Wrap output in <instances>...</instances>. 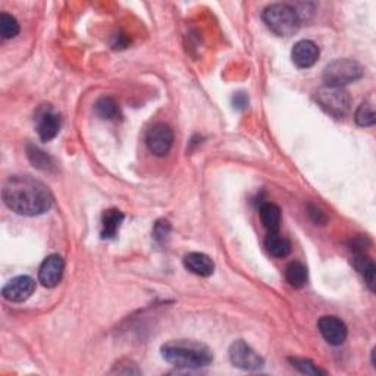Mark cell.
Here are the masks:
<instances>
[{
	"instance_id": "1",
	"label": "cell",
	"mask_w": 376,
	"mask_h": 376,
	"mask_svg": "<svg viewBox=\"0 0 376 376\" xmlns=\"http://www.w3.org/2000/svg\"><path fill=\"white\" fill-rule=\"evenodd\" d=\"M3 203L23 216H40L53 206V196L45 182L28 175L11 177L2 190Z\"/></svg>"
},
{
	"instance_id": "2",
	"label": "cell",
	"mask_w": 376,
	"mask_h": 376,
	"mask_svg": "<svg viewBox=\"0 0 376 376\" xmlns=\"http://www.w3.org/2000/svg\"><path fill=\"white\" fill-rule=\"evenodd\" d=\"M162 358L181 369L206 368L213 362V354L206 344L195 340H171L160 347Z\"/></svg>"
},
{
	"instance_id": "3",
	"label": "cell",
	"mask_w": 376,
	"mask_h": 376,
	"mask_svg": "<svg viewBox=\"0 0 376 376\" xmlns=\"http://www.w3.org/2000/svg\"><path fill=\"white\" fill-rule=\"evenodd\" d=\"M262 18L271 32L279 37H290L296 34L301 24V19L294 11V8L286 3L269 5L263 11Z\"/></svg>"
},
{
	"instance_id": "4",
	"label": "cell",
	"mask_w": 376,
	"mask_h": 376,
	"mask_svg": "<svg viewBox=\"0 0 376 376\" xmlns=\"http://www.w3.org/2000/svg\"><path fill=\"white\" fill-rule=\"evenodd\" d=\"M364 74L363 66L353 59H335L323 69V83L328 87L344 88L359 81Z\"/></svg>"
},
{
	"instance_id": "5",
	"label": "cell",
	"mask_w": 376,
	"mask_h": 376,
	"mask_svg": "<svg viewBox=\"0 0 376 376\" xmlns=\"http://www.w3.org/2000/svg\"><path fill=\"white\" fill-rule=\"evenodd\" d=\"M318 105L322 110L334 118H342L349 114L351 106L350 95L344 88L325 86L314 93Z\"/></svg>"
},
{
	"instance_id": "6",
	"label": "cell",
	"mask_w": 376,
	"mask_h": 376,
	"mask_svg": "<svg viewBox=\"0 0 376 376\" xmlns=\"http://www.w3.org/2000/svg\"><path fill=\"white\" fill-rule=\"evenodd\" d=\"M229 360L232 366H236V368L241 371H249V372L259 371L265 366V359H263L256 350H253L250 345L242 340H237L231 344Z\"/></svg>"
},
{
	"instance_id": "7",
	"label": "cell",
	"mask_w": 376,
	"mask_h": 376,
	"mask_svg": "<svg viewBox=\"0 0 376 376\" xmlns=\"http://www.w3.org/2000/svg\"><path fill=\"white\" fill-rule=\"evenodd\" d=\"M146 145L155 156H166L174 145V133L171 127L166 124H156L151 127L146 136Z\"/></svg>"
},
{
	"instance_id": "8",
	"label": "cell",
	"mask_w": 376,
	"mask_h": 376,
	"mask_svg": "<svg viewBox=\"0 0 376 376\" xmlns=\"http://www.w3.org/2000/svg\"><path fill=\"white\" fill-rule=\"evenodd\" d=\"M36 291V281L28 277L21 275L9 281L2 288V296L5 300L11 303H24L33 296Z\"/></svg>"
},
{
	"instance_id": "9",
	"label": "cell",
	"mask_w": 376,
	"mask_h": 376,
	"mask_svg": "<svg viewBox=\"0 0 376 376\" xmlns=\"http://www.w3.org/2000/svg\"><path fill=\"white\" fill-rule=\"evenodd\" d=\"M65 262L59 255H50L38 269V281L46 288H55L62 281Z\"/></svg>"
},
{
	"instance_id": "10",
	"label": "cell",
	"mask_w": 376,
	"mask_h": 376,
	"mask_svg": "<svg viewBox=\"0 0 376 376\" xmlns=\"http://www.w3.org/2000/svg\"><path fill=\"white\" fill-rule=\"evenodd\" d=\"M319 47L312 40H300L291 50V59L294 65L300 69L312 68L319 59Z\"/></svg>"
},
{
	"instance_id": "11",
	"label": "cell",
	"mask_w": 376,
	"mask_h": 376,
	"mask_svg": "<svg viewBox=\"0 0 376 376\" xmlns=\"http://www.w3.org/2000/svg\"><path fill=\"white\" fill-rule=\"evenodd\" d=\"M319 331L322 337L331 345H341L347 340V327L337 316H323L319 319Z\"/></svg>"
},
{
	"instance_id": "12",
	"label": "cell",
	"mask_w": 376,
	"mask_h": 376,
	"mask_svg": "<svg viewBox=\"0 0 376 376\" xmlns=\"http://www.w3.org/2000/svg\"><path fill=\"white\" fill-rule=\"evenodd\" d=\"M62 121L55 110L50 108L42 109L37 114V134L43 141L53 140L60 131Z\"/></svg>"
},
{
	"instance_id": "13",
	"label": "cell",
	"mask_w": 376,
	"mask_h": 376,
	"mask_svg": "<svg viewBox=\"0 0 376 376\" xmlns=\"http://www.w3.org/2000/svg\"><path fill=\"white\" fill-rule=\"evenodd\" d=\"M184 266L195 275L210 277L215 272V263L205 253H188L184 258Z\"/></svg>"
},
{
	"instance_id": "14",
	"label": "cell",
	"mask_w": 376,
	"mask_h": 376,
	"mask_svg": "<svg viewBox=\"0 0 376 376\" xmlns=\"http://www.w3.org/2000/svg\"><path fill=\"white\" fill-rule=\"evenodd\" d=\"M353 265L355 271L359 272V275L363 278L366 282V286L369 287L371 291H375V273H376V266L373 260L366 255L363 250H354L353 255Z\"/></svg>"
},
{
	"instance_id": "15",
	"label": "cell",
	"mask_w": 376,
	"mask_h": 376,
	"mask_svg": "<svg viewBox=\"0 0 376 376\" xmlns=\"http://www.w3.org/2000/svg\"><path fill=\"white\" fill-rule=\"evenodd\" d=\"M124 213L118 209H108L101 216V238L110 240L115 238L119 232V228L124 222Z\"/></svg>"
},
{
	"instance_id": "16",
	"label": "cell",
	"mask_w": 376,
	"mask_h": 376,
	"mask_svg": "<svg viewBox=\"0 0 376 376\" xmlns=\"http://www.w3.org/2000/svg\"><path fill=\"white\" fill-rule=\"evenodd\" d=\"M265 247L268 253L273 258H287L291 251V242L281 236V234L277 232H269L268 237L265 240Z\"/></svg>"
},
{
	"instance_id": "17",
	"label": "cell",
	"mask_w": 376,
	"mask_h": 376,
	"mask_svg": "<svg viewBox=\"0 0 376 376\" xmlns=\"http://www.w3.org/2000/svg\"><path fill=\"white\" fill-rule=\"evenodd\" d=\"M260 221L269 232H277L281 227V209L273 203H263L259 210Z\"/></svg>"
},
{
	"instance_id": "18",
	"label": "cell",
	"mask_w": 376,
	"mask_h": 376,
	"mask_svg": "<svg viewBox=\"0 0 376 376\" xmlns=\"http://www.w3.org/2000/svg\"><path fill=\"white\" fill-rule=\"evenodd\" d=\"M308 269L301 262H291L286 269V279L294 288H303L308 284Z\"/></svg>"
},
{
	"instance_id": "19",
	"label": "cell",
	"mask_w": 376,
	"mask_h": 376,
	"mask_svg": "<svg viewBox=\"0 0 376 376\" xmlns=\"http://www.w3.org/2000/svg\"><path fill=\"white\" fill-rule=\"evenodd\" d=\"M95 109H96V114L103 118V119H108V121H114L119 116V108H118V103L116 101L112 99V97H100L96 105H95Z\"/></svg>"
},
{
	"instance_id": "20",
	"label": "cell",
	"mask_w": 376,
	"mask_h": 376,
	"mask_svg": "<svg viewBox=\"0 0 376 376\" xmlns=\"http://www.w3.org/2000/svg\"><path fill=\"white\" fill-rule=\"evenodd\" d=\"M355 124L359 127H372L376 122V115H375V109L369 103V101H363V103L355 110Z\"/></svg>"
},
{
	"instance_id": "21",
	"label": "cell",
	"mask_w": 376,
	"mask_h": 376,
	"mask_svg": "<svg viewBox=\"0 0 376 376\" xmlns=\"http://www.w3.org/2000/svg\"><path fill=\"white\" fill-rule=\"evenodd\" d=\"M292 368H296L299 372L304 373V375H312V376H323L327 375L328 372L321 369L318 364H314L312 360L309 359H303V358H290L288 359Z\"/></svg>"
},
{
	"instance_id": "22",
	"label": "cell",
	"mask_w": 376,
	"mask_h": 376,
	"mask_svg": "<svg viewBox=\"0 0 376 376\" xmlns=\"http://www.w3.org/2000/svg\"><path fill=\"white\" fill-rule=\"evenodd\" d=\"M0 34H2V38L5 40L14 38L19 34V24L12 15L6 12L0 15Z\"/></svg>"
},
{
	"instance_id": "23",
	"label": "cell",
	"mask_w": 376,
	"mask_h": 376,
	"mask_svg": "<svg viewBox=\"0 0 376 376\" xmlns=\"http://www.w3.org/2000/svg\"><path fill=\"white\" fill-rule=\"evenodd\" d=\"M28 159L32 160V164L38 169L47 171L52 166V160H50V158L36 146H28Z\"/></svg>"
},
{
	"instance_id": "24",
	"label": "cell",
	"mask_w": 376,
	"mask_h": 376,
	"mask_svg": "<svg viewBox=\"0 0 376 376\" xmlns=\"http://www.w3.org/2000/svg\"><path fill=\"white\" fill-rule=\"evenodd\" d=\"M171 232V225L168 221H159L156 225H155V229H153V237L158 242H164Z\"/></svg>"
},
{
	"instance_id": "25",
	"label": "cell",
	"mask_w": 376,
	"mask_h": 376,
	"mask_svg": "<svg viewBox=\"0 0 376 376\" xmlns=\"http://www.w3.org/2000/svg\"><path fill=\"white\" fill-rule=\"evenodd\" d=\"M309 215H310V218L313 219V222L316 223V225H318V223H319V225H323V223L327 222V218H325V215L321 212V209L314 208V206H312V205L309 206Z\"/></svg>"
},
{
	"instance_id": "26",
	"label": "cell",
	"mask_w": 376,
	"mask_h": 376,
	"mask_svg": "<svg viewBox=\"0 0 376 376\" xmlns=\"http://www.w3.org/2000/svg\"><path fill=\"white\" fill-rule=\"evenodd\" d=\"M232 105H234V108L240 109V110L246 109L247 105H249V97L244 93H237L236 96L232 97Z\"/></svg>"
}]
</instances>
